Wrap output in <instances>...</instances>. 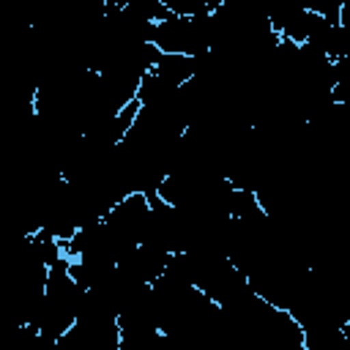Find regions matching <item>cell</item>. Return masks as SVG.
<instances>
[{
  "instance_id": "obj_1",
  "label": "cell",
  "mask_w": 350,
  "mask_h": 350,
  "mask_svg": "<svg viewBox=\"0 0 350 350\" xmlns=\"http://www.w3.org/2000/svg\"><path fill=\"white\" fill-rule=\"evenodd\" d=\"M197 68H200V57H191V55H172V52H161L153 63V74L161 77L167 85L172 88H183L186 82H191L197 77Z\"/></svg>"
},
{
  "instance_id": "obj_2",
  "label": "cell",
  "mask_w": 350,
  "mask_h": 350,
  "mask_svg": "<svg viewBox=\"0 0 350 350\" xmlns=\"http://www.w3.org/2000/svg\"><path fill=\"white\" fill-rule=\"evenodd\" d=\"M224 0H164L167 11L175 16H200V14H213L221 8Z\"/></svg>"
}]
</instances>
